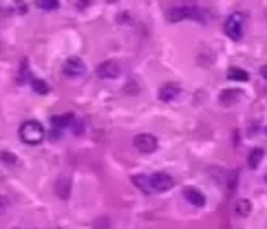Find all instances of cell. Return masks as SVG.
<instances>
[{
	"instance_id": "12",
	"label": "cell",
	"mask_w": 267,
	"mask_h": 229,
	"mask_svg": "<svg viewBox=\"0 0 267 229\" xmlns=\"http://www.w3.org/2000/svg\"><path fill=\"white\" fill-rule=\"evenodd\" d=\"M56 194H58V196L62 198V201L69 198V196H71V181H69V179H60L58 183H56Z\"/></svg>"
},
{
	"instance_id": "6",
	"label": "cell",
	"mask_w": 267,
	"mask_h": 229,
	"mask_svg": "<svg viewBox=\"0 0 267 229\" xmlns=\"http://www.w3.org/2000/svg\"><path fill=\"white\" fill-rule=\"evenodd\" d=\"M119 73H122V66H119L115 60H106V62L97 66V77H102V79H113V77H117Z\"/></svg>"
},
{
	"instance_id": "16",
	"label": "cell",
	"mask_w": 267,
	"mask_h": 229,
	"mask_svg": "<svg viewBox=\"0 0 267 229\" xmlns=\"http://www.w3.org/2000/svg\"><path fill=\"white\" fill-rule=\"evenodd\" d=\"M234 212H236V216H248L252 212V203L248 198H238L234 203Z\"/></svg>"
},
{
	"instance_id": "11",
	"label": "cell",
	"mask_w": 267,
	"mask_h": 229,
	"mask_svg": "<svg viewBox=\"0 0 267 229\" xmlns=\"http://www.w3.org/2000/svg\"><path fill=\"white\" fill-rule=\"evenodd\" d=\"M73 121H75V117H73L71 112H66V114H56V117L51 119V124H53V128H56V132H58V130L62 132V128L71 126ZM53 137H56V134H53Z\"/></svg>"
},
{
	"instance_id": "15",
	"label": "cell",
	"mask_w": 267,
	"mask_h": 229,
	"mask_svg": "<svg viewBox=\"0 0 267 229\" xmlns=\"http://www.w3.org/2000/svg\"><path fill=\"white\" fill-rule=\"evenodd\" d=\"M132 183H135L144 194H150V179L146 177V174H135V177H132Z\"/></svg>"
},
{
	"instance_id": "19",
	"label": "cell",
	"mask_w": 267,
	"mask_h": 229,
	"mask_svg": "<svg viewBox=\"0 0 267 229\" xmlns=\"http://www.w3.org/2000/svg\"><path fill=\"white\" fill-rule=\"evenodd\" d=\"M0 161H3V163H9V165H16L18 163V159L13 157L11 152H0Z\"/></svg>"
},
{
	"instance_id": "10",
	"label": "cell",
	"mask_w": 267,
	"mask_h": 229,
	"mask_svg": "<svg viewBox=\"0 0 267 229\" xmlns=\"http://www.w3.org/2000/svg\"><path fill=\"white\" fill-rule=\"evenodd\" d=\"M179 93H181V89H179L177 84H166L159 89V99H162V102H175L179 97Z\"/></svg>"
},
{
	"instance_id": "22",
	"label": "cell",
	"mask_w": 267,
	"mask_h": 229,
	"mask_svg": "<svg viewBox=\"0 0 267 229\" xmlns=\"http://www.w3.org/2000/svg\"><path fill=\"white\" fill-rule=\"evenodd\" d=\"M109 3H117V0H109Z\"/></svg>"
},
{
	"instance_id": "14",
	"label": "cell",
	"mask_w": 267,
	"mask_h": 229,
	"mask_svg": "<svg viewBox=\"0 0 267 229\" xmlns=\"http://www.w3.org/2000/svg\"><path fill=\"white\" fill-rule=\"evenodd\" d=\"M228 79H232V82H248L250 75H248V71H243V69H236V66H232V69L228 71Z\"/></svg>"
},
{
	"instance_id": "8",
	"label": "cell",
	"mask_w": 267,
	"mask_h": 229,
	"mask_svg": "<svg viewBox=\"0 0 267 229\" xmlns=\"http://www.w3.org/2000/svg\"><path fill=\"white\" fill-rule=\"evenodd\" d=\"M243 99V93L236 91V89H225L221 93V97H219V102H221V106H225V108H230V106H236L238 102Z\"/></svg>"
},
{
	"instance_id": "20",
	"label": "cell",
	"mask_w": 267,
	"mask_h": 229,
	"mask_svg": "<svg viewBox=\"0 0 267 229\" xmlns=\"http://www.w3.org/2000/svg\"><path fill=\"white\" fill-rule=\"evenodd\" d=\"M7 205H9V198H7V196H0V210H3V207H7Z\"/></svg>"
},
{
	"instance_id": "18",
	"label": "cell",
	"mask_w": 267,
	"mask_h": 229,
	"mask_svg": "<svg viewBox=\"0 0 267 229\" xmlns=\"http://www.w3.org/2000/svg\"><path fill=\"white\" fill-rule=\"evenodd\" d=\"M31 86H33V91L36 93H40V95L49 93V84H46L44 79H31Z\"/></svg>"
},
{
	"instance_id": "21",
	"label": "cell",
	"mask_w": 267,
	"mask_h": 229,
	"mask_svg": "<svg viewBox=\"0 0 267 229\" xmlns=\"http://www.w3.org/2000/svg\"><path fill=\"white\" fill-rule=\"evenodd\" d=\"M261 75L267 79V64H265V66H261Z\"/></svg>"
},
{
	"instance_id": "7",
	"label": "cell",
	"mask_w": 267,
	"mask_h": 229,
	"mask_svg": "<svg viewBox=\"0 0 267 229\" xmlns=\"http://www.w3.org/2000/svg\"><path fill=\"white\" fill-rule=\"evenodd\" d=\"M84 71H86V66H84V62L79 58H69L64 62V66H62V73L66 77H77V75H84Z\"/></svg>"
},
{
	"instance_id": "17",
	"label": "cell",
	"mask_w": 267,
	"mask_h": 229,
	"mask_svg": "<svg viewBox=\"0 0 267 229\" xmlns=\"http://www.w3.org/2000/svg\"><path fill=\"white\" fill-rule=\"evenodd\" d=\"M36 5L42 11H56L60 7V0H36Z\"/></svg>"
},
{
	"instance_id": "5",
	"label": "cell",
	"mask_w": 267,
	"mask_h": 229,
	"mask_svg": "<svg viewBox=\"0 0 267 229\" xmlns=\"http://www.w3.org/2000/svg\"><path fill=\"white\" fill-rule=\"evenodd\" d=\"M132 146L137 148L139 152H144V154H152L157 150V139H155V134H148V132H142V134H137L135 139H132Z\"/></svg>"
},
{
	"instance_id": "13",
	"label": "cell",
	"mask_w": 267,
	"mask_h": 229,
	"mask_svg": "<svg viewBox=\"0 0 267 229\" xmlns=\"http://www.w3.org/2000/svg\"><path fill=\"white\" fill-rule=\"evenodd\" d=\"M263 157H265V150H263V148H254V150L250 152V157H248V165L252 167V170H256V167L261 165Z\"/></svg>"
},
{
	"instance_id": "1",
	"label": "cell",
	"mask_w": 267,
	"mask_h": 229,
	"mask_svg": "<svg viewBox=\"0 0 267 229\" xmlns=\"http://www.w3.org/2000/svg\"><path fill=\"white\" fill-rule=\"evenodd\" d=\"M166 18L170 22H179V20H197V22H208V13L199 7L192 5H183V7H172L166 11Z\"/></svg>"
},
{
	"instance_id": "2",
	"label": "cell",
	"mask_w": 267,
	"mask_h": 229,
	"mask_svg": "<svg viewBox=\"0 0 267 229\" xmlns=\"http://www.w3.org/2000/svg\"><path fill=\"white\" fill-rule=\"evenodd\" d=\"M18 134H20V139H22L26 146H38V144H42V139H44L46 132H44V128H42L40 121L29 119V121H24V124L18 128Z\"/></svg>"
},
{
	"instance_id": "3",
	"label": "cell",
	"mask_w": 267,
	"mask_h": 229,
	"mask_svg": "<svg viewBox=\"0 0 267 229\" xmlns=\"http://www.w3.org/2000/svg\"><path fill=\"white\" fill-rule=\"evenodd\" d=\"M148 179H150V192L164 194V192H170L172 187H175V179H172L170 174H166V172H157Z\"/></svg>"
},
{
	"instance_id": "4",
	"label": "cell",
	"mask_w": 267,
	"mask_h": 229,
	"mask_svg": "<svg viewBox=\"0 0 267 229\" xmlns=\"http://www.w3.org/2000/svg\"><path fill=\"white\" fill-rule=\"evenodd\" d=\"M223 31L225 36H228L230 40H241L243 38V18L236 16V13H232V16H228V20H225L223 24Z\"/></svg>"
},
{
	"instance_id": "9",
	"label": "cell",
	"mask_w": 267,
	"mask_h": 229,
	"mask_svg": "<svg viewBox=\"0 0 267 229\" xmlns=\"http://www.w3.org/2000/svg\"><path fill=\"white\" fill-rule=\"evenodd\" d=\"M183 198L188 201L190 205H195V207H203L205 205L203 192H199L197 187H185V190H183Z\"/></svg>"
},
{
	"instance_id": "23",
	"label": "cell",
	"mask_w": 267,
	"mask_h": 229,
	"mask_svg": "<svg viewBox=\"0 0 267 229\" xmlns=\"http://www.w3.org/2000/svg\"><path fill=\"white\" fill-rule=\"evenodd\" d=\"M265 181H267V177H265Z\"/></svg>"
}]
</instances>
